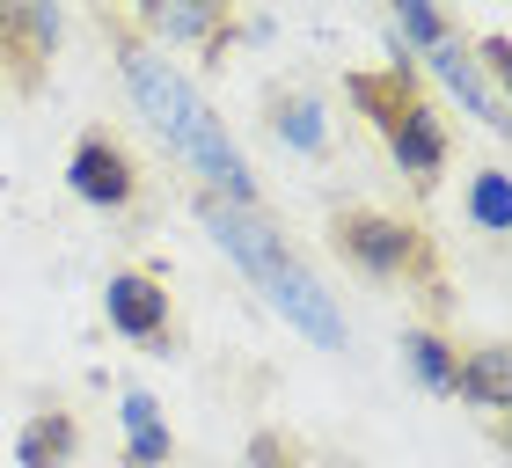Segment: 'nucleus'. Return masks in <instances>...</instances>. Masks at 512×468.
<instances>
[{
    "mask_svg": "<svg viewBox=\"0 0 512 468\" xmlns=\"http://www.w3.org/2000/svg\"><path fill=\"white\" fill-rule=\"evenodd\" d=\"M103 37L118 44V66H125V88H132V103L154 117V132L169 139V147L191 161V169L213 183L205 198H220V205H242V213H256V169L242 161V147L227 139V125L213 117V103L198 96L191 81L169 66V52H154L147 37L132 30L125 15H103Z\"/></svg>",
    "mask_w": 512,
    "mask_h": 468,
    "instance_id": "1",
    "label": "nucleus"
},
{
    "mask_svg": "<svg viewBox=\"0 0 512 468\" xmlns=\"http://www.w3.org/2000/svg\"><path fill=\"white\" fill-rule=\"evenodd\" d=\"M198 220H205V234L220 242V256L227 264H242L256 286H264V300L278 315L293 322L308 344H322V351H344V308L330 300V286L300 264V256L286 249V234H278L264 213H242V205H220V198H198Z\"/></svg>",
    "mask_w": 512,
    "mask_h": 468,
    "instance_id": "2",
    "label": "nucleus"
},
{
    "mask_svg": "<svg viewBox=\"0 0 512 468\" xmlns=\"http://www.w3.org/2000/svg\"><path fill=\"white\" fill-rule=\"evenodd\" d=\"M344 103L374 125L388 161L417 183V191H432V183L447 176L454 132H447V117H439V103L425 96V74L410 66V52L395 66H352V74H344Z\"/></svg>",
    "mask_w": 512,
    "mask_h": 468,
    "instance_id": "3",
    "label": "nucleus"
},
{
    "mask_svg": "<svg viewBox=\"0 0 512 468\" xmlns=\"http://www.w3.org/2000/svg\"><path fill=\"white\" fill-rule=\"evenodd\" d=\"M330 249L374 286H410L425 293L432 315H447V264H439V242L417 220H395L381 205H337L330 213Z\"/></svg>",
    "mask_w": 512,
    "mask_h": 468,
    "instance_id": "4",
    "label": "nucleus"
},
{
    "mask_svg": "<svg viewBox=\"0 0 512 468\" xmlns=\"http://www.w3.org/2000/svg\"><path fill=\"white\" fill-rule=\"evenodd\" d=\"M66 191H74L81 205H96V213H132L139 205V161L118 132L88 125L74 139V154H66Z\"/></svg>",
    "mask_w": 512,
    "mask_h": 468,
    "instance_id": "5",
    "label": "nucleus"
},
{
    "mask_svg": "<svg viewBox=\"0 0 512 468\" xmlns=\"http://www.w3.org/2000/svg\"><path fill=\"white\" fill-rule=\"evenodd\" d=\"M103 315H110V330H118L125 344L139 351H176V300H169V278L161 271H110V286H103Z\"/></svg>",
    "mask_w": 512,
    "mask_h": 468,
    "instance_id": "6",
    "label": "nucleus"
},
{
    "mask_svg": "<svg viewBox=\"0 0 512 468\" xmlns=\"http://www.w3.org/2000/svg\"><path fill=\"white\" fill-rule=\"evenodd\" d=\"M52 44H59V8H44V0H0V81L15 96L44 88Z\"/></svg>",
    "mask_w": 512,
    "mask_h": 468,
    "instance_id": "7",
    "label": "nucleus"
},
{
    "mask_svg": "<svg viewBox=\"0 0 512 468\" xmlns=\"http://www.w3.org/2000/svg\"><path fill=\"white\" fill-rule=\"evenodd\" d=\"M125 22L154 44H205L213 59L235 37V8L227 0H139V15H125Z\"/></svg>",
    "mask_w": 512,
    "mask_h": 468,
    "instance_id": "8",
    "label": "nucleus"
},
{
    "mask_svg": "<svg viewBox=\"0 0 512 468\" xmlns=\"http://www.w3.org/2000/svg\"><path fill=\"white\" fill-rule=\"evenodd\" d=\"M81 461V425L66 403H37L15 432V468H74Z\"/></svg>",
    "mask_w": 512,
    "mask_h": 468,
    "instance_id": "9",
    "label": "nucleus"
},
{
    "mask_svg": "<svg viewBox=\"0 0 512 468\" xmlns=\"http://www.w3.org/2000/svg\"><path fill=\"white\" fill-rule=\"evenodd\" d=\"M264 117H271L278 147H293V154H322L330 147V117H322V103L300 81H271L264 88Z\"/></svg>",
    "mask_w": 512,
    "mask_h": 468,
    "instance_id": "10",
    "label": "nucleus"
},
{
    "mask_svg": "<svg viewBox=\"0 0 512 468\" xmlns=\"http://www.w3.org/2000/svg\"><path fill=\"white\" fill-rule=\"evenodd\" d=\"M425 59L439 66V81H447L454 96L469 103V110L483 117V125H491V132H512V110H505V96H498V88L483 81V66L469 59V37H447V44H432Z\"/></svg>",
    "mask_w": 512,
    "mask_h": 468,
    "instance_id": "11",
    "label": "nucleus"
},
{
    "mask_svg": "<svg viewBox=\"0 0 512 468\" xmlns=\"http://www.w3.org/2000/svg\"><path fill=\"white\" fill-rule=\"evenodd\" d=\"M118 403H125V468H169L176 432H169V417H161V403L147 388H125Z\"/></svg>",
    "mask_w": 512,
    "mask_h": 468,
    "instance_id": "12",
    "label": "nucleus"
},
{
    "mask_svg": "<svg viewBox=\"0 0 512 468\" xmlns=\"http://www.w3.org/2000/svg\"><path fill=\"white\" fill-rule=\"evenodd\" d=\"M461 403H476L483 417H505L512 410V351L505 344H476L461 351V381H454Z\"/></svg>",
    "mask_w": 512,
    "mask_h": 468,
    "instance_id": "13",
    "label": "nucleus"
},
{
    "mask_svg": "<svg viewBox=\"0 0 512 468\" xmlns=\"http://www.w3.org/2000/svg\"><path fill=\"white\" fill-rule=\"evenodd\" d=\"M403 359H410V373H417V388L454 395V381H461V351L439 337L432 322H410V330H403Z\"/></svg>",
    "mask_w": 512,
    "mask_h": 468,
    "instance_id": "14",
    "label": "nucleus"
},
{
    "mask_svg": "<svg viewBox=\"0 0 512 468\" xmlns=\"http://www.w3.org/2000/svg\"><path fill=\"white\" fill-rule=\"evenodd\" d=\"M469 213L483 234H512V191H505V169H483L469 183Z\"/></svg>",
    "mask_w": 512,
    "mask_h": 468,
    "instance_id": "15",
    "label": "nucleus"
},
{
    "mask_svg": "<svg viewBox=\"0 0 512 468\" xmlns=\"http://www.w3.org/2000/svg\"><path fill=\"white\" fill-rule=\"evenodd\" d=\"M395 30H403V44H417V52H432V44H447L454 37V22L432 8V0H403L395 8Z\"/></svg>",
    "mask_w": 512,
    "mask_h": 468,
    "instance_id": "16",
    "label": "nucleus"
},
{
    "mask_svg": "<svg viewBox=\"0 0 512 468\" xmlns=\"http://www.w3.org/2000/svg\"><path fill=\"white\" fill-rule=\"evenodd\" d=\"M249 468H308V447L293 432H256L249 439Z\"/></svg>",
    "mask_w": 512,
    "mask_h": 468,
    "instance_id": "17",
    "label": "nucleus"
},
{
    "mask_svg": "<svg viewBox=\"0 0 512 468\" xmlns=\"http://www.w3.org/2000/svg\"><path fill=\"white\" fill-rule=\"evenodd\" d=\"M337 468H344V461H337Z\"/></svg>",
    "mask_w": 512,
    "mask_h": 468,
    "instance_id": "18",
    "label": "nucleus"
}]
</instances>
